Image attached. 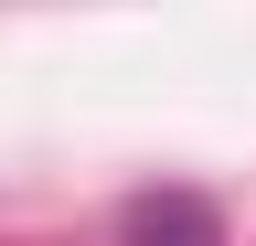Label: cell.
<instances>
[{
    "label": "cell",
    "mask_w": 256,
    "mask_h": 246,
    "mask_svg": "<svg viewBox=\"0 0 256 246\" xmlns=\"http://www.w3.org/2000/svg\"><path fill=\"white\" fill-rule=\"evenodd\" d=\"M118 246H224V214L203 193H182V182H160V193L118 203Z\"/></svg>",
    "instance_id": "obj_1"
}]
</instances>
